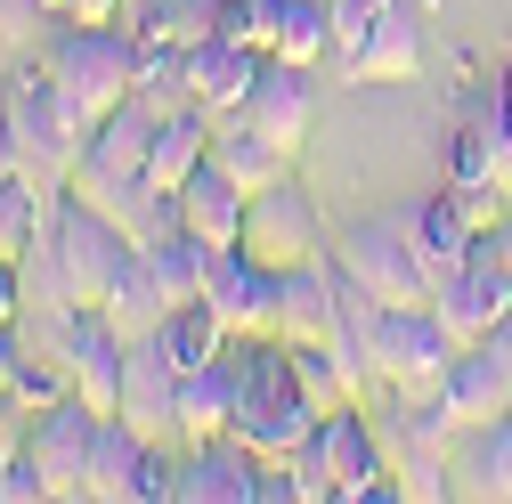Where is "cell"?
<instances>
[{
	"instance_id": "obj_1",
	"label": "cell",
	"mask_w": 512,
	"mask_h": 504,
	"mask_svg": "<svg viewBox=\"0 0 512 504\" xmlns=\"http://www.w3.org/2000/svg\"><path fill=\"white\" fill-rule=\"evenodd\" d=\"M317 423H326V407L301 391L293 342L285 334H236V423L228 431L252 439L261 456H293Z\"/></svg>"
},
{
	"instance_id": "obj_2",
	"label": "cell",
	"mask_w": 512,
	"mask_h": 504,
	"mask_svg": "<svg viewBox=\"0 0 512 504\" xmlns=\"http://www.w3.org/2000/svg\"><path fill=\"white\" fill-rule=\"evenodd\" d=\"M0 98H9V122H17V163L33 187H49V196H66V179L90 147V122L82 106L57 90L49 57H33V66H9V82H0Z\"/></svg>"
},
{
	"instance_id": "obj_3",
	"label": "cell",
	"mask_w": 512,
	"mask_h": 504,
	"mask_svg": "<svg viewBox=\"0 0 512 504\" xmlns=\"http://www.w3.org/2000/svg\"><path fill=\"white\" fill-rule=\"evenodd\" d=\"M49 74L82 106V122L98 131L114 106L139 98V33H122V25H66L57 49H49Z\"/></svg>"
},
{
	"instance_id": "obj_4",
	"label": "cell",
	"mask_w": 512,
	"mask_h": 504,
	"mask_svg": "<svg viewBox=\"0 0 512 504\" xmlns=\"http://www.w3.org/2000/svg\"><path fill=\"white\" fill-rule=\"evenodd\" d=\"M49 244H57V269H66L74 309H106L114 285H122V269L139 261V244L122 236L98 204H82L74 187H66V196H57V212H49Z\"/></svg>"
},
{
	"instance_id": "obj_5",
	"label": "cell",
	"mask_w": 512,
	"mask_h": 504,
	"mask_svg": "<svg viewBox=\"0 0 512 504\" xmlns=\"http://www.w3.org/2000/svg\"><path fill=\"white\" fill-rule=\"evenodd\" d=\"M447 366H456V334L439 326V309H382L374 318V374L391 399H439Z\"/></svg>"
},
{
	"instance_id": "obj_6",
	"label": "cell",
	"mask_w": 512,
	"mask_h": 504,
	"mask_svg": "<svg viewBox=\"0 0 512 504\" xmlns=\"http://www.w3.org/2000/svg\"><path fill=\"white\" fill-rule=\"evenodd\" d=\"M334 261H342L382 309H431V293H439V277L423 269V252L407 244L399 220H358V228L334 244Z\"/></svg>"
},
{
	"instance_id": "obj_7",
	"label": "cell",
	"mask_w": 512,
	"mask_h": 504,
	"mask_svg": "<svg viewBox=\"0 0 512 504\" xmlns=\"http://www.w3.org/2000/svg\"><path fill=\"white\" fill-rule=\"evenodd\" d=\"M431 309H439V326L456 334V350H480V342L512 318V261L496 252V228L464 252V269H447V277H439Z\"/></svg>"
},
{
	"instance_id": "obj_8",
	"label": "cell",
	"mask_w": 512,
	"mask_h": 504,
	"mask_svg": "<svg viewBox=\"0 0 512 504\" xmlns=\"http://www.w3.org/2000/svg\"><path fill=\"white\" fill-rule=\"evenodd\" d=\"M244 252H252V261H269V269H293V261H317V252H326V212H317V196H309L301 179H277V187L252 196Z\"/></svg>"
},
{
	"instance_id": "obj_9",
	"label": "cell",
	"mask_w": 512,
	"mask_h": 504,
	"mask_svg": "<svg viewBox=\"0 0 512 504\" xmlns=\"http://www.w3.org/2000/svg\"><path fill=\"white\" fill-rule=\"evenodd\" d=\"M57 350H66V366H74V399H90L98 415H114L122 407V366H131V334H122L106 309H66Z\"/></svg>"
},
{
	"instance_id": "obj_10",
	"label": "cell",
	"mask_w": 512,
	"mask_h": 504,
	"mask_svg": "<svg viewBox=\"0 0 512 504\" xmlns=\"http://www.w3.org/2000/svg\"><path fill=\"white\" fill-rule=\"evenodd\" d=\"M98 407L90 399H57V407H41L33 423H25V448L41 456V472H49V496H90V448H98Z\"/></svg>"
},
{
	"instance_id": "obj_11",
	"label": "cell",
	"mask_w": 512,
	"mask_h": 504,
	"mask_svg": "<svg viewBox=\"0 0 512 504\" xmlns=\"http://www.w3.org/2000/svg\"><path fill=\"white\" fill-rule=\"evenodd\" d=\"M277 277L269 261H252L244 244H220L204 269V301L228 318V334H277Z\"/></svg>"
},
{
	"instance_id": "obj_12",
	"label": "cell",
	"mask_w": 512,
	"mask_h": 504,
	"mask_svg": "<svg viewBox=\"0 0 512 504\" xmlns=\"http://www.w3.org/2000/svg\"><path fill=\"white\" fill-rule=\"evenodd\" d=\"M342 74L350 82H374V90H391V82H415L423 74V0H391L358 49H342Z\"/></svg>"
},
{
	"instance_id": "obj_13",
	"label": "cell",
	"mask_w": 512,
	"mask_h": 504,
	"mask_svg": "<svg viewBox=\"0 0 512 504\" xmlns=\"http://www.w3.org/2000/svg\"><path fill=\"white\" fill-rule=\"evenodd\" d=\"M122 423H139L147 439H171L179 431V366L155 334H131V366H122Z\"/></svg>"
},
{
	"instance_id": "obj_14",
	"label": "cell",
	"mask_w": 512,
	"mask_h": 504,
	"mask_svg": "<svg viewBox=\"0 0 512 504\" xmlns=\"http://www.w3.org/2000/svg\"><path fill=\"white\" fill-rule=\"evenodd\" d=\"M244 122H261L277 147L301 155L309 122H317V66H285V57H269L261 82H252V98H244Z\"/></svg>"
},
{
	"instance_id": "obj_15",
	"label": "cell",
	"mask_w": 512,
	"mask_h": 504,
	"mask_svg": "<svg viewBox=\"0 0 512 504\" xmlns=\"http://www.w3.org/2000/svg\"><path fill=\"white\" fill-rule=\"evenodd\" d=\"M261 66H269V49H244V41L212 33V41L187 49V98H196L204 114H244V98H252V82H261Z\"/></svg>"
},
{
	"instance_id": "obj_16",
	"label": "cell",
	"mask_w": 512,
	"mask_h": 504,
	"mask_svg": "<svg viewBox=\"0 0 512 504\" xmlns=\"http://www.w3.org/2000/svg\"><path fill=\"white\" fill-rule=\"evenodd\" d=\"M277 334L285 342H334V252L293 261L277 277Z\"/></svg>"
},
{
	"instance_id": "obj_17",
	"label": "cell",
	"mask_w": 512,
	"mask_h": 504,
	"mask_svg": "<svg viewBox=\"0 0 512 504\" xmlns=\"http://www.w3.org/2000/svg\"><path fill=\"white\" fill-rule=\"evenodd\" d=\"M399 228H407V244L423 252V269H431V277L464 269V252L480 244V228H472L464 204H456V187H439V196H423L415 212H399Z\"/></svg>"
},
{
	"instance_id": "obj_18",
	"label": "cell",
	"mask_w": 512,
	"mask_h": 504,
	"mask_svg": "<svg viewBox=\"0 0 512 504\" xmlns=\"http://www.w3.org/2000/svg\"><path fill=\"white\" fill-rule=\"evenodd\" d=\"M212 163L244 187V196H261V187L293 179V147H277L261 122H244V114H220V139H212Z\"/></svg>"
},
{
	"instance_id": "obj_19",
	"label": "cell",
	"mask_w": 512,
	"mask_h": 504,
	"mask_svg": "<svg viewBox=\"0 0 512 504\" xmlns=\"http://www.w3.org/2000/svg\"><path fill=\"white\" fill-rule=\"evenodd\" d=\"M179 212H187V236H204V244L220 252V244H244V212H252V196H244V187H236L220 163H204L196 179L179 187Z\"/></svg>"
},
{
	"instance_id": "obj_20",
	"label": "cell",
	"mask_w": 512,
	"mask_h": 504,
	"mask_svg": "<svg viewBox=\"0 0 512 504\" xmlns=\"http://www.w3.org/2000/svg\"><path fill=\"white\" fill-rule=\"evenodd\" d=\"M439 407L456 415V431H488V423L512 407L496 358H488V350H456V366H447V383H439Z\"/></svg>"
},
{
	"instance_id": "obj_21",
	"label": "cell",
	"mask_w": 512,
	"mask_h": 504,
	"mask_svg": "<svg viewBox=\"0 0 512 504\" xmlns=\"http://www.w3.org/2000/svg\"><path fill=\"white\" fill-rule=\"evenodd\" d=\"M228 423H236V342H228L212 366L179 374V431H187V439H220Z\"/></svg>"
},
{
	"instance_id": "obj_22",
	"label": "cell",
	"mask_w": 512,
	"mask_h": 504,
	"mask_svg": "<svg viewBox=\"0 0 512 504\" xmlns=\"http://www.w3.org/2000/svg\"><path fill=\"white\" fill-rule=\"evenodd\" d=\"M155 342L171 350V366L179 374H196V366H212L236 334H228V318H220V309L196 293V301H179V309H163V326H155Z\"/></svg>"
},
{
	"instance_id": "obj_23",
	"label": "cell",
	"mask_w": 512,
	"mask_h": 504,
	"mask_svg": "<svg viewBox=\"0 0 512 504\" xmlns=\"http://www.w3.org/2000/svg\"><path fill=\"white\" fill-rule=\"evenodd\" d=\"M139 456H147V431H139V423H122V415H106V423H98V448H90V496L131 504Z\"/></svg>"
},
{
	"instance_id": "obj_24",
	"label": "cell",
	"mask_w": 512,
	"mask_h": 504,
	"mask_svg": "<svg viewBox=\"0 0 512 504\" xmlns=\"http://www.w3.org/2000/svg\"><path fill=\"white\" fill-rule=\"evenodd\" d=\"M49 212H57L49 187H33L25 171H17V179H0V261H25L33 236L49 228Z\"/></svg>"
},
{
	"instance_id": "obj_25",
	"label": "cell",
	"mask_w": 512,
	"mask_h": 504,
	"mask_svg": "<svg viewBox=\"0 0 512 504\" xmlns=\"http://www.w3.org/2000/svg\"><path fill=\"white\" fill-rule=\"evenodd\" d=\"M285 66H326L334 57V0H285V25H277V49Z\"/></svg>"
},
{
	"instance_id": "obj_26",
	"label": "cell",
	"mask_w": 512,
	"mask_h": 504,
	"mask_svg": "<svg viewBox=\"0 0 512 504\" xmlns=\"http://www.w3.org/2000/svg\"><path fill=\"white\" fill-rule=\"evenodd\" d=\"M131 33H163L179 49H196L220 33V0H131Z\"/></svg>"
},
{
	"instance_id": "obj_27",
	"label": "cell",
	"mask_w": 512,
	"mask_h": 504,
	"mask_svg": "<svg viewBox=\"0 0 512 504\" xmlns=\"http://www.w3.org/2000/svg\"><path fill=\"white\" fill-rule=\"evenodd\" d=\"M163 293H155V277H147V252H139V261L131 269H122V285H114V301H106V318L122 326V334H155L163 326Z\"/></svg>"
},
{
	"instance_id": "obj_28",
	"label": "cell",
	"mask_w": 512,
	"mask_h": 504,
	"mask_svg": "<svg viewBox=\"0 0 512 504\" xmlns=\"http://www.w3.org/2000/svg\"><path fill=\"white\" fill-rule=\"evenodd\" d=\"M399 480H407V504H447V496H456L439 448H399Z\"/></svg>"
},
{
	"instance_id": "obj_29",
	"label": "cell",
	"mask_w": 512,
	"mask_h": 504,
	"mask_svg": "<svg viewBox=\"0 0 512 504\" xmlns=\"http://www.w3.org/2000/svg\"><path fill=\"white\" fill-rule=\"evenodd\" d=\"M480 496H496V504H512V407L488 423V439H480Z\"/></svg>"
},
{
	"instance_id": "obj_30",
	"label": "cell",
	"mask_w": 512,
	"mask_h": 504,
	"mask_svg": "<svg viewBox=\"0 0 512 504\" xmlns=\"http://www.w3.org/2000/svg\"><path fill=\"white\" fill-rule=\"evenodd\" d=\"M131 504H179V456L163 448V439H147L139 480H131Z\"/></svg>"
},
{
	"instance_id": "obj_31",
	"label": "cell",
	"mask_w": 512,
	"mask_h": 504,
	"mask_svg": "<svg viewBox=\"0 0 512 504\" xmlns=\"http://www.w3.org/2000/svg\"><path fill=\"white\" fill-rule=\"evenodd\" d=\"M41 496H49V472H41L33 448H17L9 464H0V504H41Z\"/></svg>"
},
{
	"instance_id": "obj_32",
	"label": "cell",
	"mask_w": 512,
	"mask_h": 504,
	"mask_svg": "<svg viewBox=\"0 0 512 504\" xmlns=\"http://www.w3.org/2000/svg\"><path fill=\"white\" fill-rule=\"evenodd\" d=\"M57 17L41 9V0H0V49H33Z\"/></svg>"
},
{
	"instance_id": "obj_33",
	"label": "cell",
	"mask_w": 512,
	"mask_h": 504,
	"mask_svg": "<svg viewBox=\"0 0 512 504\" xmlns=\"http://www.w3.org/2000/svg\"><path fill=\"white\" fill-rule=\"evenodd\" d=\"M447 187H456V179H447ZM456 204H464V220L488 236V228H504V212H512V196H504V187H456Z\"/></svg>"
},
{
	"instance_id": "obj_34",
	"label": "cell",
	"mask_w": 512,
	"mask_h": 504,
	"mask_svg": "<svg viewBox=\"0 0 512 504\" xmlns=\"http://www.w3.org/2000/svg\"><path fill=\"white\" fill-rule=\"evenodd\" d=\"M0 326H25V269L0 261Z\"/></svg>"
},
{
	"instance_id": "obj_35",
	"label": "cell",
	"mask_w": 512,
	"mask_h": 504,
	"mask_svg": "<svg viewBox=\"0 0 512 504\" xmlns=\"http://www.w3.org/2000/svg\"><path fill=\"white\" fill-rule=\"evenodd\" d=\"M131 0H66V25H122Z\"/></svg>"
},
{
	"instance_id": "obj_36",
	"label": "cell",
	"mask_w": 512,
	"mask_h": 504,
	"mask_svg": "<svg viewBox=\"0 0 512 504\" xmlns=\"http://www.w3.org/2000/svg\"><path fill=\"white\" fill-rule=\"evenodd\" d=\"M17 366H25V326H0V399L17 391Z\"/></svg>"
},
{
	"instance_id": "obj_37",
	"label": "cell",
	"mask_w": 512,
	"mask_h": 504,
	"mask_svg": "<svg viewBox=\"0 0 512 504\" xmlns=\"http://www.w3.org/2000/svg\"><path fill=\"white\" fill-rule=\"evenodd\" d=\"M25 423H33V415H25L17 399H0V464H9V456L25 448Z\"/></svg>"
},
{
	"instance_id": "obj_38",
	"label": "cell",
	"mask_w": 512,
	"mask_h": 504,
	"mask_svg": "<svg viewBox=\"0 0 512 504\" xmlns=\"http://www.w3.org/2000/svg\"><path fill=\"white\" fill-rule=\"evenodd\" d=\"M25 163H17V122H9V98H0V179H17Z\"/></svg>"
},
{
	"instance_id": "obj_39",
	"label": "cell",
	"mask_w": 512,
	"mask_h": 504,
	"mask_svg": "<svg viewBox=\"0 0 512 504\" xmlns=\"http://www.w3.org/2000/svg\"><path fill=\"white\" fill-rule=\"evenodd\" d=\"M496 114H504V139H512V66L496 74Z\"/></svg>"
},
{
	"instance_id": "obj_40",
	"label": "cell",
	"mask_w": 512,
	"mask_h": 504,
	"mask_svg": "<svg viewBox=\"0 0 512 504\" xmlns=\"http://www.w3.org/2000/svg\"><path fill=\"white\" fill-rule=\"evenodd\" d=\"M496 252H504V261H512V212H504V228H496Z\"/></svg>"
}]
</instances>
